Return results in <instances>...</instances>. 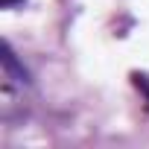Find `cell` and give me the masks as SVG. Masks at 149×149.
Returning a JSON list of instances; mask_svg holds the SVG:
<instances>
[{
    "mask_svg": "<svg viewBox=\"0 0 149 149\" xmlns=\"http://www.w3.org/2000/svg\"><path fill=\"white\" fill-rule=\"evenodd\" d=\"M137 85L146 91V97H149V82H146V76H137Z\"/></svg>",
    "mask_w": 149,
    "mask_h": 149,
    "instance_id": "1",
    "label": "cell"
},
{
    "mask_svg": "<svg viewBox=\"0 0 149 149\" xmlns=\"http://www.w3.org/2000/svg\"><path fill=\"white\" fill-rule=\"evenodd\" d=\"M18 3H24V0H3V9H12V6H18Z\"/></svg>",
    "mask_w": 149,
    "mask_h": 149,
    "instance_id": "2",
    "label": "cell"
}]
</instances>
